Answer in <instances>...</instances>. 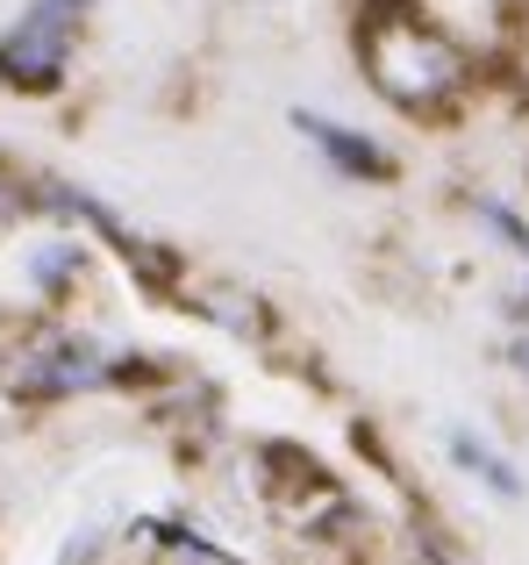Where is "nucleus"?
Listing matches in <instances>:
<instances>
[{
    "label": "nucleus",
    "instance_id": "obj_1",
    "mask_svg": "<svg viewBox=\"0 0 529 565\" xmlns=\"http://www.w3.org/2000/svg\"><path fill=\"white\" fill-rule=\"evenodd\" d=\"M350 51H358V72L393 115H415V122H444V115L465 108L473 94V51H465L451 29H436L415 0H379V8H358V29H350Z\"/></svg>",
    "mask_w": 529,
    "mask_h": 565
},
{
    "label": "nucleus",
    "instance_id": "obj_2",
    "mask_svg": "<svg viewBox=\"0 0 529 565\" xmlns=\"http://www.w3.org/2000/svg\"><path fill=\"white\" fill-rule=\"evenodd\" d=\"M143 373H151V365L115 359V351H100L94 337H79V330H36L0 365L8 394L29 401V408H51V401H72V394H100V386H129Z\"/></svg>",
    "mask_w": 529,
    "mask_h": 565
},
{
    "label": "nucleus",
    "instance_id": "obj_3",
    "mask_svg": "<svg viewBox=\"0 0 529 565\" xmlns=\"http://www.w3.org/2000/svg\"><path fill=\"white\" fill-rule=\"evenodd\" d=\"M94 8L100 0H22L14 22L0 29V94H57L72 79L86 29H94Z\"/></svg>",
    "mask_w": 529,
    "mask_h": 565
},
{
    "label": "nucleus",
    "instance_id": "obj_4",
    "mask_svg": "<svg viewBox=\"0 0 529 565\" xmlns=\"http://www.w3.org/2000/svg\"><path fill=\"white\" fill-rule=\"evenodd\" d=\"M293 129L322 151V166H330L336 180H358V186H387L393 180V151L373 143L365 129L336 122V115H315V108H293Z\"/></svg>",
    "mask_w": 529,
    "mask_h": 565
},
{
    "label": "nucleus",
    "instance_id": "obj_5",
    "mask_svg": "<svg viewBox=\"0 0 529 565\" xmlns=\"http://www.w3.org/2000/svg\"><path fill=\"white\" fill-rule=\"evenodd\" d=\"M79 273H86L79 236H43V244H29V279H36L43 301H65V294L79 287Z\"/></svg>",
    "mask_w": 529,
    "mask_h": 565
},
{
    "label": "nucleus",
    "instance_id": "obj_6",
    "mask_svg": "<svg viewBox=\"0 0 529 565\" xmlns=\"http://www.w3.org/2000/svg\"><path fill=\"white\" fill-rule=\"evenodd\" d=\"M451 458H458V466H465V472H473V480H479V487H494V494H501V501H516V494H522V480H516V466H508V458H501V451H494V444H487V437H473V429H458V437H451Z\"/></svg>",
    "mask_w": 529,
    "mask_h": 565
},
{
    "label": "nucleus",
    "instance_id": "obj_7",
    "mask_svg": "<svg viewBox=\"0 0 529 565\" xmlns=\"http://www.w3.org/2000/svg\"><path fill=\"white\" fill-rule=\"evenodd\" d=\"M194 308L208 322H223V330H237V337H264V308L251 301V294H237V287H201Z\"/></svg>",
    "mask_w": 529,
    "mask_h": 565
},
{
    "label": "nucleus",
    "instance_id": "obj_8",
    "mask_svg": "<svg viewBox=\"0 0 529 565\" xmlns=\"http://www.w3.org/2000/svg\"><path fill=\"white\" fill-rule=\"evenodd\" d=\"M29 207H36V201H29V186H22V180H14V172H8V166H0V230H8V222H22V215H29Z\"/></svg>",
    "mask_w": 529,
    "mask_h": 565
},
{
    "label": "nucleus",
    "instance_id": "obj_9",
    "mask_svg": "<svg viewBox=\"0 0 529 565\" xmlns=\"http://www.w3.org/2000/svg\"><path fill=\"white\" fill-rule=\"evenodd\" d=\"M508 79H516L522 94H529V14L516 22V36H508Z\"/></svg>",
    "mask_w": 529,
    "mask_h": 565
}]
</instances>
